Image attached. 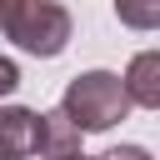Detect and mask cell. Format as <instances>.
Masks as SVG:
<instances>
[{"mask_svg": "<svg viewBox=\"0 0 160 160\" xmlns=\"http://www.w3.org/2000/svg\"><path fill=\"white\" fill-rule=\"evenodd\" d=\"M40 150V110L0 105V160H30Z\"/></svg>", "mask_w": 160, "mask_h": 160, "instance_id": "3", "label": "cell"}, {"mask_svg": "<svg viewBox=\"0 0 160 160\" xmlns=\"http://www.w3.org/2000/svg\"><path fill=\"white\" fill-rule=\"evenodd\" d=\"M60 110L85 130V135H105L115 130L125 115H130V95H125V80L115 70H80L65 95H60Z\"/></svg>", "mask_w": 160, "mask_h": 160, "instance_id": "1", "label": "cell"}, {"mask_svg": "<svg viewBox=\"0 0 160 160\" xmlns=\"http://www.w3.org/2000/svg\"><path fill=\"white\" fill-rule=\"evenodd\" d=\"M25 55H40V60H55L65 45H70V35H75V20H70V10L60 5V0H25V10L10 20V30H5Z\"/></svg>", "mask_w": 160, "mask_h": 160, "instance_id": "2", "label": "cell"}, {"mask_svg": "<svg viewBox=\"0 0 160 160\" xmlns=\"http://www.w3.org/2000/svg\"><path fill=\"white\" fill-rule=\"evenodd\" d=\"M125 95H130V105H140V110H160V50H140L130 65H125Z\"/></svg>", "mask_w": 160, "mask_h": 160, "instance_id": "4", "label": "cell"}, {"mask_svg": "<svg viewBox=\"0 0 160 160\" xmlns=\"http://www.w3.org/2000/svg\"><path fill=\"white\" fill-rule=\"evenodd\" d=\"M15 90H20V65H15L10 55H0V100L15 95Z\"/></svg>", "mask_w": 160, "mask_h": 160, "instance_id": "7", "label": "cell"}, {"mask_svg": "<svg viewBox=\"0 0 160 160\" xmlns=\"http://www.w3.org/2000/svg\"><path fill=\"white\" fill-rule=\"evenodd\" d=\"M60 160H95V155H60Z\"/></svg>", "mask_w": 160, "mask_h": 160, "instance_id": "10", "label": "cell"}, {"mask_svg": "<svg viewBox=\"0 0 160 160\" xmlns=\"http://www.w3.org/2000/svg\"><path fill=\"white\" fill-rule=\"evenodd\" d=\"M80 140H85V130L65 115V110H45L40 115V160H60V155H80Z\"/></svg>", "mask_w": 160, "mask_h": 160, "instance_id": "5", "label": "cell"}, {"mask_svg": "<svg viewBox=\"0 0 160 160\" xmlns=\"http://www.w3.org/2000/svg\"><path fill=\"white\" fill-rule=\"evenodd\" d=\"M100 160H155L145 145H115V150H105Z\"/></svg>", "mask_w": 160, "mask_h": 160, "instance_id": "8", "label": "cell"}, {"mask_svg": "<svg viewBox=\"0 0 160 160\" xmlns=\"http://www.w3.org/2000/svg\"><path fill=\"white\" fill-rule=\"evenodd\" d=\"M125 30H160V0H110Z\"/></svg>", "mask_w": 160, "mask_h": 160, "instance_id": "6", "label": "cell"}, {"mask_svg": "<svg viewBox=\"0 0 160 160\" xmlns=\"http://www.w3.org/2000/svg\"><path fill=\"white\" fill-rule=\"evenodd\" d=\"M25 10V0H0V30H10V20Z\"/></svg>", "mask_w": 160, "mask_h": 160, "instance_id": "9", "label": "cell"}]
</instances>
